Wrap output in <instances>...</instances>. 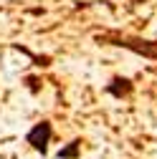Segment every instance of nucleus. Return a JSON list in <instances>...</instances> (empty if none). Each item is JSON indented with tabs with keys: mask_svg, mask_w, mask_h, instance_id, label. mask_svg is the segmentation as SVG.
Masks as SVG:
<instances>
[{
	"mask_svg": "<svg viewBox=\"0 0 157 159\" xmlns=\"http://www.w3.org/2000/svg\"><path fill=\"white\" fill-rule=\"evenodd\" d=\"M51 136H53V126H51V121H38V124H33V126L28 129L26 142H28L36 152L46 154V152H48V142H51Z\"/></svg>",
	"mask_w": 157,
	"mask_h": 159,
	"instance_id": "nucleus-2",
	"label": "nucleus"
},
{
	"mask_svg": "<svg viewBox=\"0 0 157 159\" xmlns=\"http://www.w3.org/2000/svg\"><path fill=\"white\" fill-rule=\"evenodd\" d=\"M99 41H104L109 46L127 48L142 58H150V61H157V41H145V38H99Z\"/></svg>",
	"mask_w": 157,
	"mask_h": 159,
	"instance_id": "nucleus-1",
	"label": "nucleus"
},
{
	"mask_svg": "<svg viewBox=\"0 0 157 159\" xmlns=\"http://www.w3.org/2000/svg\"><path fill=\"white\" fill-rule=\"evenodd\" d=\"M78 154H81V139H74V142H69L64 149H58V159H78Z\"/></svg>",
	"mask_w": 157,
	"mask_h": 159,
	"instance_id": "nucleus-4",
	"label": "nucleus"
},
{
	"mask_svg": "<svg viewBox=\"0 0 157 159\" xmlns=\"http://www.w3.org/2000/svg\"><path fill=\"white\" fill-rule=\"evenodd\" d=\"M26 86H28L31 93H38V91H41V81H38L36 76H26Z\"/></svg>",
	"mask_w": 157,
	"mask_h": 159,
	"instance_id": "nucleus-5",
	"label": "nucleus"
},
{
	"mask_svg": "<svg viewBox=\"0 0 157 159\" xmlns=\"http://www.w3.org/2000/svg\"><path fill=\"white\" fill-rule=\"evenodd\" d=\"M104 91H107L109 96H114V98H124V96H129V93L134 91V84L129 81L127 76H114L112 81L104 86Z\"/></svg>",
	"mask_w": 157,
	"mask_h": 159,
	"instance_id": "nucleus-3",
	"label": "nucleus"
}]
</instances>
